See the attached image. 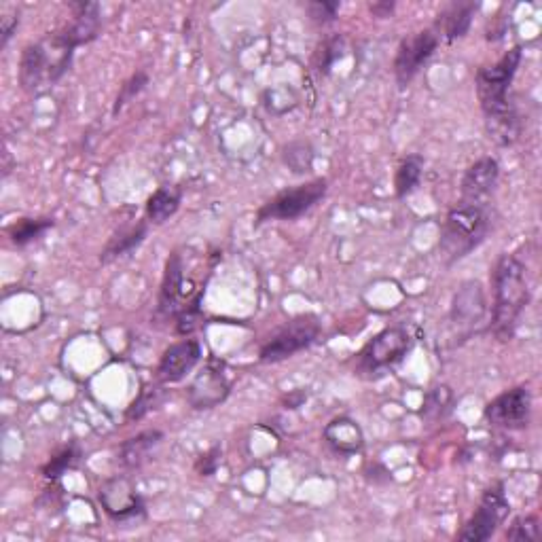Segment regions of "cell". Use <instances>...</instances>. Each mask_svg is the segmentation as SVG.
<instances>
[{
  "label": "cell",
  "mask_w": 542,
  "mask_h": 542,
  "mask_svg": "<svg viewBox=\"0 0 542 542\" xmlns=\"http://www.w3.org/2000/svg\"><path fill=\"white\" fill-rule=\"evenodd\" d=\"M521 58V47H513L496 64L483 66L477 72V98L485 117V130L498 147H511L521 134L517 108L509 100V89L521 66Z\"/></svg>",
  "instance_id": "obj_1"
},
{
  "label": "cell",
  "mask_w": 542,
  "mask_h": 542,
  "mask_svg": "<svg viewBox=\"0 0 542 542\" xmlns=\"http://www.w3.org/2000/svg\"><path fill=\"white\" fill-rule=\"evenodd\" d=\"M492 293L494 307L490 329L498 341H511L519 318L530 303L526 265L513 255H502L492 271Z\"/></svg>",
  "instance_id": "obj_2"
},
{
  "label": "cell",
  "mask_w": 542,
  "mask_h": 542,
  "mask_svg": "<svg viewBox=\"0 0 542 542\" xmlns=\"http://www.w3.org/2000/svg\"><path fill=\"white\" fill-rule=\"evenodd\" d=\"M490 212L481 204H458L445 216L441 227L439 250L447 265L466 259L479 248L490 233Z\"/></svg>",
  "instance_id": "obj_3"
},
{
  "label": "cell",
  "mask_w": 542,
  "mask_h": 542,
  "mask_svg": "<svg viewBox=\"0 0 542 542\" xmlns=\"http://www.w3.org/2000/svg\"><path fill=\"white\" fill-rule=\"evenodd\" d=\"M72 53L56 36H47L45 41L30 43L22 51L20 60V85L26 92H41L45 85L58 83L72 64Z\"/></svg>",
  "instance_id": "obj_4"
},
{
  "label": "cell",
  "mask_w": 542,
  "mask_h": 542,
  "mask_svg": "<svg viewBox=\"0 0 542 542\" xmlns=\"http://www.w3.org/2000/svg\"><path fill=\"white\" fill-rule=\"evenodd\" d=\"M413 335L407 327H388L379 331L356 358L354 373L363 379H379L403 363L413 350Z\"/></svg>",
  "instance_id": "obj_5"
},
{
  "label": "cell",
  "mask_w": 542,
  "mask_h": 542,
  "mask_svg": "<svg viewBox=\"0 0 542 542\" xmlns=\"http://www.w3.org/2000/svg\"><path fill=\"white\" fill-rule=\"evenodd\" d=\"M329 191V180L327 178H316L310 183L299 185L295 189L282 191L276 195L274 200L263 204L257 212L255 227L267 223V221H295L307 210H312L324 195Z\"/></svg>",
  "instance_id": "obj_6"
},
{
  "label": "cell",
  "mask_w": 542,
  "mask_h": 542,
  "mask_svg": "<svg viewBox=\"0 0 542 542\" xmlns=\"http://www.w3.org/2000/svg\"><path fill=\"white\" fill-rule=\"evenodd\" d=\"M509 513H511V504L507 498V490H504L502 481H496L483 492L477 511L458 532V540H466V542L490 540L496 534V530L502 526L504 519L509 517Z\"/></svg>",
  "instance_id": "obj_7"
},
{
  "label": "cell",
  "mask_w": 542,
  "mask_h": 542,
  "mask_svg": "<svg viewBox=\"0 0 542 542\" xmlns=\"http://www.w3.org/2000/svg\"><path fill=\"white\" fill-rule=\"evenodd\" d=\"M320 320L312 314H303L286 322L284 327L271 337L259 352L261 363H280V360L291 358L301 350L310 348L320 337Z\"/></svg>",
  "instance_id": "obj_8"
},
{
  "label": "cell",
  "mask_w": 542,
  "mask_h": 542,
  "mask_svg": "<svg viewBox=\"0 0 542 542\" xmlns=\"http://www.w3.org/2000/svg\"><path fill=\"white\" fill-rule=\"evenodd\" d=\"M98 500L102 504L104 513L117 523L125 521H142L147 517V507H144V500L138 494L136 485L128 477H113L106 479L100 490Z\"/></svg>",
  "instance_id": "obj_9"
},
{
  "label": "cell",
  "mask_w": 542,
  "mask_h": 542,
  "mask_svg": "<svg viewBox=\"0 0 542 542\" xmlns=\"http://www.w3.org/2000/svg\"><path fill=\"white\" fill-rule=\"evenodd\" d=\"M485 422L500 430H523L532 418V394L526 386H519L498 394L483 411Z\"/></svg>",
  "instance_id": "obj_10"
},
{
  "label": "cell",
  "mask_w": 542,
  "mask_h": 542,
  "mask_svg": "<svg viewBox=\"0 0 542 542\" xmlns=\"http://www.w3.org/2000/svg\"><path fill=\"white\" fill-rule=\"evenodd\" d=\"M439 41H441L439 34L432 28L420 30L407 36V39H403L399 49H396V58H394L396 83H399L401 87L409 85L413 77L424 68V64L435 56Z\"/></svg>",
  "instance_id": "obj_11"
},
{
  "label": "cell",
  "mask_w": 542,
  "mask_h": 542,
  "mask_svg": "<svg viewBox=\"0 0 542 542\" xmlns=\"http://www.w3.org/2000/svg\"><path fill=\"white\" fill-rule=\"evenodd\" d=\"M485 318V293L477 280L464 282L451 301V322L460 333L471 335Z\"/></svg>",
  "instance_id": "obj_12"
},
{
  "label": "cell",
  "mask_w": 542,
  "mask_h": 542,
  "mask_svg": "<svg viewBox=\"0 0 542 542\" xmlns=\"http://www.w3.org/2000/svg\"><path fill=\"white\" fill-rule=\"evenodd\" d=\"M200 360H202V343L197 339H183L178 343H172L159 360L157 379L161 384L183 382L187 373H191Z\"/></svg>",
  "instance_id": "obj_13"
},
{
  "label": "cell",
  "mask_w": 542,
  "mask_h": 542,
  "mask_svg": "<svg viewBox=\"0 0 542 542\" xmlns=\"http://www.w3.org/2000/svg\"><path fill=\"white\" fill-rule=\"evenodd\" d=\"M500 178V166L494 157H481L462 176L460 195L462 204H481L490 200Z\"/></svg>",
  "instance_id": "obj_14"
},
{
  "label": "cell",
  "mask_w": 542,
  "mask_h": 542,
  "mask_svg": "<svg viewBox=\"0 0 542 542\" xmlns=\"http://www.w3.org/2000/svg\"><path fill=\"white\" fill-rule=\"evenodd\" d=\"M229 394L227 377L223 373V365L210 360V365L195 377L187 396L189 403L195 409H212L219 403H223Z\"/></svg>",
  "instance_id": "obj_15"
},
{
  "label": "cell",
  "mask_w": 542,
  "mask_h": 542,
  "mask_svg": "<svg viewBox=\"0 0 542 542\" xmlns=\"http://www.w3.org/2000/svg\"><path fill=\"white\" fill-rule=\"evenodd\" d=\"M183 288H185V263L178 252H172L166 261L164 280H161V291H159V301H157L159 316H166V318L178 316V312L185 307Z\"/></svg>",
  "instance_id": "obj_16"
},
{
  "label": "cell",
  "mask_w": 542,
  "mask_h": 542,
  "mask_svg": "<svg viewBox=\"0 0 542 542\" xmlns=\"http://www.w3.org/2000/svg\"><path fill=\"white\" fill-rule=\"evenodd\" d=\"M72 22L62 30L66 39L75 45H87L98 39L102 17L98 3H70Z\"/></svg>",
  "instance_id": "obj_17"
},
{
  "label": "cell",
  "mask_w": 542,
  "mask_h": 542,
  "mask_svg": "<svg viewBox=\"0 0 542 542\" xmlns=\"http://www.w3.org/2000/svg\"><path fill=\"white\" fill-rule=\"evenodd\" d=\"M322 437L339 456H356L365 447L363 430H360V426L352 418H346V415H341V418H335L324 426Z\"/></svg>",
  "instance_id": "obj_18"
},
{
  "label": "cell",
  "mask_w": 542,
  "mask_h": 542,
  "mask_svg": "<svg viewBox=\"0 0 542 542\" xmlns=\"http://www.w3.org/2000/svg\"><path fill=\"white\" fill-rule=\"evenodd\" d=\"M477 9H479V5L471 3V0H456V3L447 5L441 11L437 28H432V30L439 34V39L443 36L447 43H454V41L462 39V36H466L468 30H471Z\"/></svg>",
  "instance_id": "obj_19"
},
{
  "label": "cell",
  "mask_w": 542,
  "mask_h": 542,
  "mask_svg": "<svg viewBox=\"0 0 542 542\" xmlns=\"http://www.w3.org/2000/svg\"><path fill=\"white\" fill-rule=\"evenodd\" d=\"M161 441H164V432L161 430H144L140 435L130 437L119 447V464L123 468H130V471L132 468L142 466L159 447Z\"/></svg>",
  "instance_id": "obj_20"
},
{
  "label": "cell",
  "mask_w": 542,
  "mask_h": 542,
  "mask_svg": "<svg viewBox=\"0 0 542 542\" xmlns=\"http://www.w3.org/2000/svg\"><path fill=\"white\" fill-rule=\"evenodd\" d=\"M147 233H149V221H138L136 225L121 227L119 231L113 233V238L108 240V244L104 246L100 261L106 265L115 259L130 255L134 248H138L144 242Z\"/></svg>",
  "instance_id": "obj_21"
},
{
  "label": "cell",
  "mask_w": 542,
  "mask_h": 542,
  "mask_svg": "<svg viewBox=\"0 0 542 542\" xmlns=\"http://www.w3.org/2000/svg\"><path fill=\"white\" fill-rule=\"evenodd\" d=\"M183 202V189L174 185L159 187L147 200V221L153 225H164L178 212Z\"/></svg>",
  "instance_id": "obj_22"
},
{
  "label": "cell",
  "mask_w": 542,
  "mask_h": 542,
  "mask_svg": "<svg viewBox=\"0 0 542 542\" xmlns=\"http://www.w3.org/2000/svg\"><path fill=\"white\" fill-rule=\"evenodd\" d=\"M454 390H451L449 386H435L430 388L426 394H424V403H422V418L430 424L435 422H441L445 420L447 415L451 413V409H454Z\"/></svg>",
  "instance_id": "obj_23"
},
{
  "label": "cell",
  "mask_w": 542,
  "mask_h": 542,
  "mask_svg": "<svg viewBox=\"0 0 542 542\" xmlns=\"http://www.w3.org/2000/svg\"><path fill=\"white\" fill-rule=\"evenodd\" d=\"M422 174H424V157L422 155H409L401 161L399 170H396V176H394V191H396V197H407L415 191V187L420 185L422 180Z\"/></svg>",
  "instance_id": "obj_24"
},
{
  "label": "cell",
  "mask_w": 542,
  "mask_h": 542,
  "mask_svg": "<svg viewBox=\"0 0 542 542\" xmlns=\"http://www.w3.org/2000/svg\"><path fill=\"white\" fill-rule=\"evenodd\" d=\"M314 159H316V151L312 147V142H307V140H293L282 147L284 166L293 174L312 172Z\"/></svg>",
  "instance_id": "obj_25"
},
{
  "label": "cell",
  "mask_w": 542,
  "mask_h": 542,
  "mask_svg": "<svg viewBox=\"0 0 542 542\" xmlns=\"http://www.w3.org/2000/svg\"><path fill=\"white\" fill-rule=\"evenodd\" d=\"M81 460V449L77 443H70L66 445L64 449H60L58 454H53L49 458V462L41 468V473L47 481L51 483H56L60 481L68 471H72V468H75Z\"/></svg>",
  "instance_id": "obj_26"
},
{
  "label": "cell",
  "mask_w": 542,
  "mask_h": 542,
  "mask_svg": "<svg viewBox=\"0 0 542 542\" xmlns=\"http://www.w3.org/2000/svg\"><path fill=\"white\" fill-rule=\"evenodd\" d=\"M53 225H56L53 219H20L7 229V233L15 246H28L30 242L39 240Z\"/></svg>",
  "instance_id": "obj_27"
},
{
  "label": "cell",
  "mask_w": 542,
  "mask_h": 542,
  "mask_svg": "<svg viewBox=\"0 0 542 542\" xmlns=\"http://www.w3.org/2000/svg\"><path fill=\"white\" fill-rule=\"evenodd\" d=\"M161 401H164V388H159V386L144 388L138 394V399L128 407V411H125V420L128 422L142 420L149 411L157 409L161 405Z\"/></svg>",
  "instance_id": "obj_28"
},
{
  "label": "cell",
  "mask_w": 542,
  "mask_h": 542,
  "mask_svg": "<svg viewBox=\"0 0 542 542\" xmlns=\"http://www.w3.org/2000/svg\"><path fill=\"white\" fill-rule=\"evenodd\" d=\"M149 85V75L144 70H138L134 72V75L125 81L119 89V94L115 98V104H113V117H117L125 106H128L130 102H134L136 96H140L144 92V87Z\"/></svg>",
  "instance_id": "obj_29"
},
{
  "label": "cell",
  "mask_w": 542,
  "mask_h": 542,
  "mask_svg": "<svg viewBox=\"0 0 542 542\" xmlns=\"http://www.w3.org/2000/svg\"><path fill=\"white\" fill-rule=\"evenodd\" d=\"M507 540L511 542H534L540 540V519L536 515L517 517L507 530Z\"/></svg>",
  "instance_id": "obj_30"
},
{
  "label": "cell",
  "mask_w": 542,
  "mask_h": 542,
  "mask_svg": "<svg viewBox=\"0 0 542 542\" xmlns=\"http://www.w3.org/2000/svg\"><path fill=\"white\" fill-rule=\"evenodd\" d=\"M341 58H343V36H331V39L320 45L316 53V68L322 75H327L333 64Z\"/></svg>",
  "instance_id": "obj_31"
},
{
  "label": "cell",
  "mask_w": 542,
  "mask_h": 542,
  "mask_svg": "<svg viewBox=\"0 0 542 542\" xmlns=\"http://www.w3.org/2000/svg\"><path fill=\"white\" fill-rule=\"evenodd\" d=\"M337 0H316V3H307V13H310L316 24H329L339 13Z\"/></svg>",
  "instance_id": "obj_32"
},
{
  "label": "cell",
  "mask_w": 542,
  "mask_h": 542,
  "mask_svg": "<svg viewBox=\"0 0 542 542\" xmlns=\"http://www.w3.org/2000/svg\"><path fill=\"white\" fill-rule=\"evenodd\" d=\"M221 458H223V449L219 445L210 447L206 454H202L200 460L195 462V473L200 477H212L216 471H219Z\"/></svg>",
  "instance_id": "obj_33"
},
{
  "label": "cell",
  "mask_w": 542,
  "mask_h": 542,
  "mask_svg": "<svg viewBox=\"0 0 542 542\" xmlns=\"http://www.w3.org/2000/svg\"><path fill=\"white\" fill-rule=\"evenodd\" d=\"M17 26H20V11L3 15V20H0V49H5L9 45Z\"/></svg>",
  "instance_id": "obj_34"
},
{
  "label": "cell",
  "mask_w": 542,
  "mask_h": 542,
  "mask_svg": "<svg viewBox=\"0 0 542 542\" xmlns=\"http://www.w3.org/2000/svg\"><path fill=\"white\" fill-rule=\"evenodd\" d=\"M365 475H367V479H369L371 483H375V485L392 481V475H390L388 468H386L384 464H379V462L371 464V466L367 468V471H365Z\"/></svg>",
  "instance_id": "obj_35"
},
{
  "label": "cell",
  "mask_w": 542,
  "mask_h": 542,
  "mask_svg": "<svg viewBox=\"0 0 542 542\" xmlns=\"http://www.w3.org/2000/svg\"><path fill=\"white\" fill-rule=\"evenodd\" d=\"M396 5L390 3V0H377V3H371L369 5V11L373 17H377V20H386V17H390L394 13Z\"/></svg>",
  "instance_id": "obj_36"
},
{
  "label": "cell",
  "mask_w": 542,
  "mask_h": 542,
  "mask_svg": "<svg viewBox=\"0 0 542 542\" xmlns=\"http://www.w3.org/2000/svg\"><path fill=\"white\" fill-rule=\"evenodd\" d=\"M305 401H307V392H303V390H295L288 396H284L286 409H299V407H303Z\"/></svg>",
  "instance_id": "obj_37"
}]
</instances>
